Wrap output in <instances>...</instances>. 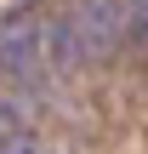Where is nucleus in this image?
<instances>
[{
    "instance_id": "f257e3e1",
    "label": "nucleus",
    "mask_w": 148,
    "mask_h": 154,
    "mask_svg": "<svg viewBox=\"0 0 148 154\" xmlns=\"http://www.w3.org/2000/svg\"><path fill=\"white\" fill-rule=\"evenodd\" d=\"M125 0H80L74 23H80V46H86V63H103L120 40H125Z\"/></svg>"
},
{
    "instance_id": "f03ea898",
    "label": "nucleus",
    "mask_w": 148,
    "mask_h": 154,
    "mask_svg": "<svg viewBox=\"0 0 148 154\" xmlns=\"http://www.w3.org/2000/svg\"><path fill=\"white\" fill-rule=\"evenodd\" d=\"M40 63H46V23H34V17H6V23H0V69L34 74Z\"/></svg>"
},
{
    "instance_id": "7ed1b4c3",
    "label": "nucleus",
    "mask_w": 148,
    "mask_h": 154,
    "mask_svg": "<svg viewBox=\"0 0 148 154\" xmlns=\"http://www.w3.org/2000/svg\"><path fill=\"white\" fill-rule=\"evenodd\" d=\"M46 63L51 69H80L86 46H80V23L74 17H51L46 23Z\"/></svg>"
},
{
    "instance_id": "20e7f679",
    "label": "nucleus",
    "mask_w": 148,
    "mask_h": 154,
    "mask_svg": "<svg viewBox=\"0 0 148 154\" xmlns=\"http://www.w3.org/2000/svg\"><path fill=\"white\" fill-rule=\"evenodd\" d=\"M125 40L148 51V0H131V11H125Z\"/></svg>"
},
{
    "instance_id": "39448f33",
    "label": "nucleus",
    "mask_w": 148,
    "mask_h": 154,
    "mask_svg": "<svg viewBox=\"0 0 148 154\" xmlns=\"http://www.w3.org/2000/svg\"><path fill=\"white\" fill-rule=\"evenodd\" d=\"M0 154H23V143H17V137H11L6 126H0Z\"/></svg>"
}]
</instances>
